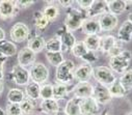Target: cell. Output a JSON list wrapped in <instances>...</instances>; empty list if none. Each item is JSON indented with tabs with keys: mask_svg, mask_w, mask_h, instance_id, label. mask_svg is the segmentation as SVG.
<instances>
[{
	"mask_svg": "<svg viewBox=\"0 0 132 115\" xmlns=\"http://www.w3.org/2000/svg\"><path fill=\"white\" fill-rule=\"evenodd\" d=\"M88 19L86 12L82 11V10H78L75 7H71L68 10L67 12V16L64 18V23L63 26L67 28V30L69 31H75L79 28H81L83 22Z\"/></svg>",
	"mask_w": 132,
	"mask_h": 115,
	"instance_id": "obj_1",
	"label": "cell"
},
{
	"mask_svg": "<svg viewBox=\"0 0 132 115\" xmlns=\"http://www.w3.org/2000/svg\"><path fill=\"white\" fill-rule=\"evenodd\" d=\"M74 70H75V64L72 60L70 59L63 60V62L56 67L55 78L57 83H60L63 85H71L75 80Z\"/></svg>",
	"mask_w": 132,
	"mask_h": 115,
	"instance_id": "obj_2",
	"label": "cell"
},
{
	"mask_svg": "<svg viewBox=\"0 0 132 115\" xmlns=\"http://www.w3.org/2000/svg\"><path fill=\"white\" fill-rule=\"evenodd\" d=\"M132 59V54L128 50H123V52L117 56L109 58V68L117 74H124L128 70L130 61Z\"/></svg>",
	"mask_w": 132,
	"mask_h": 115,
	"instance_id": "obj_3",
	"label": "cell"
},
{
	"mask_svg": "<svg viewBox=\"0 0 132 115\" xmlns=\"http://www.w3.org/2000/svg\"><path fill=\"white\" fill-rule=\"evenodd\" d=\"M93 76L97 83H100L105 86L111 85L114 81H117V77L114 73L107 66L100 65V66H96L93 68Z\"/></svg>",
	"mask_w": 132,
	"mask_h": 115,
	"instance_id": "obj_4",
	"label": "cell"
},
{
	"mask_svg": "<svg viewBox=\"0 0 132 115\" xmlns=\"http://www.w3.org/2000/svg\"><path fill=\"white\" fill-rule=\"evenodd\" d=\"M28 70H29L30 79L34 82L39 83L40 85L44 84L49 78V69L42 62L35 63L34 65L30 66V68Z\"/></svg>",
	"mask_w": 132,
	"mask_h": 115,
	"instance_id": "obj_5",
	"label": "cell"
},
{
	"mask_svg": "<svg viewBox=\"0 0 132 115\" xmlns=\"http://www.w3.org/2000/svg\"><path fill=\"white\" fill-rule=\"evenodd\" d=\"M55 36L59 37V40L61 42V53L71 51L77 42L74 34L71 31L67 30V28L64 26H62L59 30H57V33Z\"/></svg>",
	"mask_w": 132,
	"mask_h": 115,
	"instance_id": "obj_6",
	"label": "cell"
},
{
	"mask_svg": "<svg viewBox=\"0 0 132 115\" xmlns=\"http://www.w3.org/2000/svg\"><path fill=\"white\" fill-rule=\"evenodd\" d=\"M29 35H30V30H29L28 26L22 22L16 23L12 27L11 32H10L11 40L14 43H22V42L28 40Z\"/></svg>",
	"mask_w": 132,
	"mask_h": 115,
	"instance_id": "obj_7",
	"label": "cell"
},
{
	"mask_svg": "<svg viewBox=\"0 0 132 115\" xmlns=\"http://www.w3.org/2000/svg\"><path fill=\"white\" fill-rule=\"evenodd\" d=\"M11 75H12V79L14 80V82L17 85L24 86V85H27L29 83L30 76H29V70L26 67H23L19 64H16L13 66Z\"/></svg>",
	"mask_w": 132,
	"mask_h": 115,
	"instance_id": "obj_8",
	"label": "cell"
},
{
	"mask_svg": "<svg viewBox=\"0 0 132 115\" xmlns=\"http://www.w3.org/2000/svg\"><path fill=\"white\" fill-rule=\"evenodd\" d=\"M100 111H101V105H99L93 96L81 100L80 102L81 115H97L100 114Z\"/></svg>",
	"mask_w": 132,
	"mask_h": 115,
	"instance_id": "obj_9",
	"label": "cell"
},
{
	"mask_svg": "<svg viewBox=\"0 0 132 115\" xmlns=\"http://www.w3.org/2000/svg\"><path fill=\"white\" fill-rule=\"evenodd\" d=\"M20 8L16 5L15 1L10 0H1L0 1V19L9 20L18 15Z\"/></svg>",
	"mask_w": 132,
	"mask_h": 115,
	"instance_id": "obj_10",
	"label": "cell"
},
{
	"mask_svg": "<svg viewBox=\"0 0 132 115\" xmlns=\"http://www.w3.org/2000/svg\"><path fill=\"white\" fill-rule=\"evenodd\" d=\"M93 98L97 101V103L101 106H104L108 104L112 98L110 95V92L108 90V87L105 85H102L100 83H97L94 86V92H93Z\"/></svg>",
	"mask_w": 132,
	"mask_h": 115,
	"instance_id": "obj_11",
	"label": "cell"
},
{
	"mask_svg": "<svg viewBox=\"0 0 132 115\" xmlns=\"http://www.w3.org/2000/svg\"><path fill=\"white\" fill-rule=\"evenodd\" d=\"M17 59H18V64L19 65L27 68L28 66H31V65L35 64V62H36V53H34L31 50H29L26 47V48L21 49L18 52Z\"/></svg>",
	"mask_w": 132,
	"mask_h": 115,
	"instance_id": "obj_12",
	"label": "cell"
},
{
	"mask_svg": "<svg viewBox=\"0 0 132 115\" xmlns=\"http://www.w3.org/2000/svg\"><path fill=\"white\" fill-rule=\"evenodd\" d=\"M98 22L100 24L102 31H111L117 27L119 20H118L117 16L107 12V13H105L99 17Z\"/></svg>",
	"mask_w": 132,
	"mask_h": 115,
	"instance_id": "obj_13",
	"label": "cell"
},
{
	"mask_svg": "<svg viewBox=\"0 0 132 115\" xmlns=\"http://www.w3.org/2000/svg\"><path fill=\"white\" fill-rule=\"evenodd\" d=\"M93 92H94V85H92L88 82H78L73 88L74 95L79 99L92 98Z\"/></svg>",
	"mask_w": 132,
	"mask_h": 115,
	"instance_id": "obj_14",
	"label": "cell"
},
{
	"mask_svg": "<svg viewBox=\"0 0 132 115\" xmlns=\"http://www.w3.org/2000/svg\"><path fill=\"white\" fill-rule=\"evenodd\" d=\"M93 68L94 67L88 63L79 65L74 70V79H76L78 82H87L93 75Z\"/></svg>",
	"mask_w": 132,
	"mask_h": 115,
	"instance_id": "obj_15",
	"label": "cell"
},
{
	"mask_svg": "<svg viewBox=\"0 0 132 115\" xmlns=\"http://www.w3.org/2000/svg\"><path fill=\"white\" fill-rule=\"evenodd\" d=\"M46 41L42 35L36 34V35H31L28 38V43H27V48L31 50L34 53H40L45 49Z\"/></svg>",
	"mask_w": 132,
	"mask_h": 115,
	"instance_id": "obj_16",
	"label": "cell"
},
{
	"mask_svg": "<svg viewBox=\"0 0 132 115\" xmlns=\"http://www.w3.org/2000/svg\"><path fill=\"white\" fill-rule=\"evenodd\" d=\"M107 13V4L106 1H100L97 0L94 1L93 5L86 11V15L88 19H95L96 17H100L101 15Z\"/></svg>",
	"mask_w": 132,
	"mask_h": 115,
	"instance_id": "obj_17",
	"label": "cell"
},
{
	"mask_svg": "<svg viewBox=\"0 0 132 115\" xmlns=\"http://www.w3.org/2000/svg\"><path fill=\"white\" fill-rule=\"evenodd\" d=\"M132 40V23L128 20L124 21L118 31V41L122 43H130Z\"/></svg>",
	"mask_w": 132,
	"mask_h": 115,
	"instance_id": "obj_18",
	"label": "cell"
},
{
	"mask_svg": "<svg viewBox=\"0 0 132 115\" xmlns=\"http://www.w3.org/2000/svg\"><path fill=\"white\" fill-rule=\"evenodd\" d=\"M106 4H107V12L117 17L125 13L128 6L127 1H124V0H110V1H106Z\"/></svg>",
	"mask_w": 132,
	"mask_h": 115,
	"instance_id": "obj_19",
	"label": "cell"
},
{
	"mask_svg": "<svg viewBox=\"0 0 132 115\" xmlns=\"http://www.w3.org/2000/svg\"><path fill=\"white\" fill-rule=\"evenodd\" d=\"M82 32L85 33L86 35H98L102 30L100 27L98 20L96 19H86L82 26H81Z\"/></svg>",
	"mask_w": 132,
	"mask_h": 115,
	"instance_id": "obj_20",
	"label": "cell"
},
{
	"mask_svg": "<svg viewBox=\"0 0 132 115\" xmlns=\"http://www.w3.org/2000/svg\"><path fill=\"white\" fill-rule=\"evenodd\" d=\"M118 38L114 37L113 35H103L100 36V50L105 53V54H109V52L116 47L118 46Z\"/></svg>",
	"mask_w": 132,
	"mask_h": 115,
	"instance_id": "obj_21",
	"label": "cell"
},
{
	"mask_svg": "<svg viewBox=\"0 0 132 115\" xmlns=\"http://www.w3.org/2000/svg\"><path fill=\"white\" fill-rule=\"evenodd\" d=\"M17 54V46L14 42L3 40L0 42V57H12Z\"/></svg>",
	"mask_w": 132,
	"mask_h": 115,
	"instance_id": "obj_22",
	"label": "cell"
},
{
	"mask_svg": "<svg viewBox=\"0 0 132 115\" xmlns=\"http://www.w3.org/2000/svg\"><path fill=\"white\" fill-rule=\"evenodd\" d=\"M40 109L43 113H46V114H56L57 112H59L58 101L54 99L43 100L42 103L40 104Z\"/></svg>",
	"mask_w": 132,
	"mask_h": 115,
	"instance_id": "obj_23",
	"label": "cell"
},
{
	"mask_svg": "<svg viewBox=\"0 0 132 115\" xmlns=\"http://www.w3.org/2000/svg\"><path fill=\"white\" fill-rule=\"evenodd\" d=\"M82 99H79V98H72L70 99L67 104H65V107H64V112L67 113L68 115H81L80 113V102H81Z\"/></svg>",
	"mask_w": 132,
	"mask_h": 115,
	"instance_id": "obj_24",
	"label": "cell"
},
{
	"mask_svg": "<svg viewBox=\"0 0 132 115\" xmlns=\"http://www.w3.org/2000/svg\"><path fill=\"white\" fill-rule=\"evenodd\" d=\"M40 91H41V85L34 81H30L25 88L26 96L34 101H37L38 99H40Z\"/></svg>",
	"mask_w": 132,
	"mask_h": 115,
	"instance_id": "obj_25",
	"label": "cell"
},
{
	"mask_svg": "<svg viewBox=\"0 0 132 115\" xmlns=\"http://www.w3.org/2000/svg\"><path fill=\"white\" fill-rule=\"evenodd\" d=\"M70 91L71 90L69 89V85H63L60 83H56L53 85V99L56 101L63 100Z\"/></svg>",
	"mask_w": 132,
	"mask_h": 115,
	"instance_id": "obj_26",
	"label": "cell"
},
{
	"mask_svg": "<svg viewBox=\"0 0 132 115\" xmlns=\"http://www.w3.org/2000/svg\"><path fill=\"white\" fill-rule=\"evenodd\" d=\"M108 90L110 92V95L111 98H124L126 94H127V90L122 86V84L120 83L119 80L114 81L111 85L108 86Z\"/></svg>",
	"mask_w": 132,
	"mask_h": 115,
	"instance_id": "obj_27",
	"label": "cell"
},
{
	"mask_svg": "<svg viewBox=\"0 0 132 115\" xmlns=\"http://www.w3.org/2000/svg\"><path fill=\"white\" fill-rule=\"evenodd\" d=\"M25 99V93L19 88H11L7 93V102L10 104H20Z\"/></svg>",
	"mask_w": 132,
	"mask_h": 115,
	"instance_id": "obj_28",
	"label": "cell"
},
{
	"mask_svg": "<svg viewBox=\"0 0 132 115\" xmlns=\"http://www.w3.org/2000/svg\"><path fill=\"white\" fill-rule=\"evenodd\" d=\"M83 43L86 48L92 52L100 50V36L99 35H87Z\"/></svg>",
	"mask_w": 132,
	"mask_h": 115,
	"instance_id": "obj_29",
	"label": "cell"
},
{
	"mask_svg": "<svg viewBox=\"0 0 132 115\" xmlns=\"http://www.w3.org/2000/svg\"><path fill=\"white\" fill-rule=\"evenodd\" d=\"M34 21H35L36 28L40 31H43L49 24L48 19L43 15V12L41 11H38L34 14Z\"/></svg>",
	"mask_w": 132,
	"mask_h": 115,
	"instance_id": "obj_30",
	"label": "cell"
},
{
	"mask_svg": "<svg viewBox=\"0 0 132 115\" xmlns=\"http://www.w3.org/2000/svg\"><path fill=\"white\" fill-rule=\"evenodd\" d=\"M20 108L23 115H30L36 109V101L31 100L29 98H25L20 103Z\"/></svg>",
	"mask_w": 132,
	"mask_h": 115,
	"instance_id": "obj_31",
	"label": "cell"
},
{
	"mask_svg": "<svg viewBox=\"0 0 132 115\" xmlns=\"http://www.w3.org/2000/svg\"><path fill=\"white\" fill-rule=\"evenodd\" d=\"M88 49L86 48V46L84 45V43H83V41H81V42H76V44L74 45V47L72 48V50H71V52L73 53V55L75 56V57H77V58H80V59H82L87 53H88Z\"/></svg>",
	"mask_w": 132,
	"mask_h": 115,
	"instance_id": "obj_32",
	"label": "cell"
},
{
	"mask_svg": "<svg viewBox=\"0 0 132 115\" xmlns=\"http://www.w3.org/2000/svg\"><path fill=\"white\" fill-rule=\"evenodd\" d=\"M45 49L47 52H61V42L59 37L54 36L46 42Z\"/></svg>",
	"mask_w": 132,
	"mask_h": 115,
	"instance_id": "obj_33",
	"label": "cell"
},
{
	"mask_svg": "<svg viewBox=\"0 0 132 115\" xmlns=\"http://www.w3.org/2000/svg\"><path fill=\"white\" fill-rule=\"evenodd\" d=\"M46 58L53 66H58L63 62V55L61 52H46Z\"/></svg>",
	"mask_w": 132,
	"mask_h": 115,
	"instance_id": "obj_34",
	"label": "cell"
},
{
	"mask_svg": "<svg viewBox=\"0 0 132 115\" xmlns=\"http://www.w3.org/2000/svg\"><path fill=\"white\" fill-rule=\"evenodd\" d=\"M119 81L127 91L132 90V69H128L122 74Z\"/></svg>",
	"mask_w": 132,
	"mask_h": 115,
	"instance_id": "obj_35",
	"label": "cell"
},
{
	"mask_svg": "<svg viewBox=\"0 0 132 115\" xmlns=\"http://www.w3.org/2000/svg\"><path fill=\"white\" fill-rule=\"evenodd\" d=\"M43 15L48 19V21H53L55 20L58 16H59V10L56 5H53V4H49L47 5L44 11H43Z\"/></svg>",
	"mask_w": 132,
	"mask_h": 115,
	"instance_id": "obj_36",
	"label": "cell"
},
{
	"mask_svg": "<svg viewBox=\"0 0 132 115\" xmlns=\"http://www.w3.org/2000/svg\"><path fill=\"white\" fill-rule=\"evenodd\" d=\"M40 98H42L43 100L53 99V85L52 84H43L41 86Z\"/></svg>",
	"mask_w": 132,
	"mask_h": 115,
	"instance_id": "obj_37",
	"label": "cell"
},
{
	"mask_svg": "<svg viewBox=\"0 0 132 115\" xmlns=\"http://www.w3.org/2000/svg\"><path fill=\"white\" fill-rule=\"evenodd\" d=\"M5 115H23L20 104H7L6 110H5Z\"/></svg>",
	"mask_w": 132,
	"mask_h": 115,
	"instance_id": "obj_38",
	"label": "cell"
},
{
	"mask_svg": "<svg viewBox=\"0 0 132 115\" xmlns=\"http://www.w3.org/2000/svg\"><path fill=\"white\" fill-rule=\"evenodd\" d=\"M82 60H83L85 63L92 64V63H94V62H96V61L98 60V57H97V55L95 54V52L88 51V53L82 58Z\"/></svg>",
	"mask_w": 132,
	"mask_h": 115,
	"instance_id": "obj_39",
	"label": "cell"
},
{
	"mask_svg": "<svg viewBox=\"0 0 132 115\" xmlns=\"http://www.w3.org/2000/svg\"><path fill=\"white\" fill-rule=\"evenodd\" d=\"M15 3L20 10H22V8H28L32 4H35V1H32V0H18V1H15Z\"/></svg>",
	"mask_w": 132,
	"mask_h": 115,
	"instance_id": "obj_40",
	"label": "cell"
},
{
	"mask_svg": "<svg viewBox=\"0 0 132 115\" xmlns=\"http://www.w3.org/2000/svg\"><path fill=\"white\" fill-rule=\"evenodd\" d=\"M77 3H78V5H79L80 10L86 12V11L93 5L94 0H79V1H77Z\"/></svg>",
	"mask_w": 132,
	"mask_h": 115,
	"instance_id": "obj_41",
	"label": "cell"
},
{
	"mask_svg": "<svg viewBox=\"0 0 132 115\" xmlns=\"http://www.w3.org/2000/svg\"><path fill=\"white\" fill-rule=\"evenodd\" d=\"M6 60H7V58H5V57H0V81L3 80V77H4L3 67H4V63Z\"/></svg>",
	"mask_w": 132,
	"mask_h": 115,
	"instance_id": "obj_42",
	"label": "cell"
},
{
	"mask_svg": "<svg viewBox=\"0 0 132 115\" xmlns=\"http://www.w3.org/2000/svg\"><path fill=\"white\" fill-rule=\"evenodd\" d=\"M75 1H73V0H68V1H62V0H60V1H58V3L62 6V7H64V8H71V7H73L72 6V4L74 3Z\"/></svg>",
	"mask_w": 132,
	"mask_h": 115,
	"instance_id": "obj_43",
	"label": "cell"
},
{
	"mask_svg": "<svg viewBox=\"0 0 132 115\" xmlns=\"http://www.w3.org/2000/svg\"><path fill=\"white\" fill-rule=\"evenodd\" d=\"M3 40H5V31L0 27V42L3 41Z\"/></svg>",
	"mask_w": 132,
	"mask_h": 115,
	"instance_id": "obj_44",
	"label": "cell"
},
{
	"mask_svg": "<svg viewBox=\"0 0 132 115\" xmlns=\"http://www.w3.org/2000/svg\"><path fill=\"white\" fill-rule=\"evenodd\" d=\"M3 90H4V84H3V81H0V95L2 94Z\"/></svg>",
	"mask_w": 132,
	"mask_h": 115,
	"instance_id": "obj_45",
	"label": "cell"
},
{
	"mask_svg": "<svg viewBox=\"0 0 132 115\" xmlns=\"http://www.w3.org/2000/svg\"><path fill=\"white\" fill-rule=\"evenodd\" d=\"M55 115H68L67 113H65L64 111H59V112H57Z\"/></svg>",
	"mask_w": 132,
	"mask_h": 115,
	"instance_id": "obj_46",
	"label": "cell"
},
{
	"mask_svg": "<svg viewBox=\"0 0 132 115\" xmlns=\"http://www.w3.org/2000/svg\"><path fill=\"white\" fill-rule=\"evenodd\" d=\"M0 115H5V111L1 107H0Z\"/></svg>",
	"mask_w": 132,
	"mask_h": 115,
	"instance_id": "obj_47",
	"label": "cell"
},
{
	"mask_svg": "<svg viewBox=\"0 0 132 115\" xmlns=\"http://www.w3.org/2000/svg\"><path fill=\"white\" fill-rule=\"evenodd\" d=\"M128 21H130L131 23H132V12L129 14V16H128Z\"/></svg>",
	"mask_w": 132,
	"mask_h": 115,
	"instance_id": "obj_48",
	"label": "cell"
},
{
	"mask_svg": "<svg viewBox=\"0 0 132 115\" xmlns=\"http://www.w3.org/2000/svg\"><path fill=\"white\" fill-rule=\"evenodd\" d=\"M100 115H108V114H107V112H103V113H101Z\"/></svg>",
	"mask_w": 132,
	"mask_h": 115,
	"instance_id": "obj_49",
	"label": "cell"
},
{
	"mask_svg": "<svg viewBox=\"0 0 132 115\" xmlns=\"http://www.w3.org/2000/svg\"><path fill=\"white\" fill-rule=\"evenodd\" d=\"M31 115H43L42 113H36V114H31Z\"/></svg>",
	"mask_w": 132,
	"mask_h": 115,
	"instance_id": "obj_50",
	"label": "cell"
},
{
	"mask_svg": "<svg viewBox=\"0 0 132 115\" xmlns=\"http://www.w3.org/2000/svg\"><path fill=\"white\" fill-rule=\"evenodd\" d=\"M125 115H132V112H128L127 114H125Z\"/></svg>",
	"mask_w": 132,
	"mask_h": 115,
	"instance_id": "obj_51",
	"label": "cell"
}]
</instances>
